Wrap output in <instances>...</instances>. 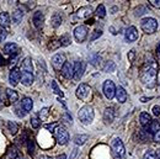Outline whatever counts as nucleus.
Here are the masks:
<instances>
[{
  "label": "nucleus",
  "mask_w": 160,
  "mask_h": 159,
  "mask_svg": "<svg viewBox=\"0 0 160 159\" xmlns=\"http://www.w3.org/2000/svg\"><path fill=\"white\" fill-rule=\"evenodd\" d=\"M77 96H78V99L88 102L92 98V90L88 84H80L77 89Z\"/></svg>",
  "instance_id": "nucleus-4"
},
{
  "label": "nucleus",
  "mask_w": 160,
  "mask_h": 159,
  "mask_svg": "<svg viewBox=\"0 0 160 159\" xmlns=\"http://www.w3.org/2000/svg\"><path fill=\"white\" fill-rule=\"evenodd\" d=\"M32 106H33V101L30 99V98H25V99L22 100V102H21V107H22L26 112L31 111V110H32Z\"/></svg>",
  "instance_id": "nucleus-22"
},
{
  "label": "nucleus",
  "mask_w": 160,
  "mask_h": 159,
  "mask_svg": "<svg viewBox=\"0 0 160 159\" xmlns=\"http://www.w3.org/2000/svg\"><path fill=\"white\" fill-rule=\"evenodd\" d=\"M60 70H62V74H63L64 78H67V79L74 78V67L70 63H67L65 62V64L63 65V68Z\"/></svg>",
  "instance_id": "nucleus-13"
},
{
  "label": "nucleus",
  "mask_w": 160,
  "mask_h": 159,
  "mask_svg": "<svg viewBox=\"0 0 160 159\" xmlns=\"http://www.w3.org/2000/svg\"><path fill=\"white\" fill-rule=\"evenodd\" d=\"M5 37H6V31H4V30L0 27V42L5 40Z\"/></svg>",
  "instance_id": "nucleus-41"
},
{
  "label": "nucleus",
  "mask_w": 160,
  "mask_h": 159,
  "mask_svg": "<svg viewBox=\"0 0 160 159\" xmlns=\"http://www.w3.org/2000/svg\"><path fill=\"white\" fill-rule=\"evenodd\" d=\"M112 149L115 151L116 154H118L120 157L124 156V144L120 138H115L112 141Z\"/></svg>",
  "instance_id": "nucleus-10"
},
{
  "label": "nucleus",
  "mask_w": 160,
  "mask_h": 159,
  "mask_svg": "<svg viewBox=\"0 0 160 159\" xmlns=\"http://www.w3.org/2000/svg\"><path fill=\"white\" fill-rule=\"evenodd\" d=\"M22 18H23V13H22L21 10H15V11L12 13V16H11V19H12V21H14L15 23H20L21 20H22Z\"/></svg>",
  "instance_id": "nucleus-26"
},
{
  "label": "nucleus",
  "mask_w": 160,
  "mask_h": 159,
  "mask_svg": "<svg viewBox=\"0 0 160 159\" xmlns=\"http://www.w3.org/2000/svg\"><path fill=\"white\" fill-rule=\"evenodd\" d=\"M32 60L31 58H25L21 64L20 79L25 86H30L33 83V73H32Z\"/></svg>",
  "instance_id": "nucleus-2"
},
{
  "label": "nucleus",
  "mask_w": 160,
  "mask_h": 159,
  "mask_svg": "<svg viewBox=\"0 0 160 159\" xmlns=\"http://www.w3.org/2000/svg\"><path fill=\"white\" fill-rule=\"evenodd\" d=\"M103 94L107 99H112L116 94V86H115V83L112 80H106L103 83Z\"/></svg>",
  "instance_id": "nucleus-7"
},
{
  "label": "nucleus",
  "mask_w": 160,
  "mask_h": 159,
  "mask_svg": "<svg viewBox=\"0 0 160 159\" xmlns=\"http://www.w3.org/2000/svg\"><path fill=\"white\" fill-rule=\"evenodd\" d=\"M115 95H116V98L118 100V102H121V104H123V102L127 101V91L124 90L123 86H118L116 89V94Z\"/></svg>",
  "instance_id": "nucleus-19"
},
{
  "label": "nucleus",
  "mask_w": 160,
  "mask_h": 159,
  "mask_svg": "<svg viewBox=\"0 0 160 159\" xmlns=\"http://www.w3.org/2000/svg\"><path fill=\"white\" fill-rule=\"evenodd\" d=\"M91 14H92V8L91 6H82V8H80L79 10H78L77 18H79V19H86Z\"/></svg>",
  "instance_id": "nucleus-16"
},
{
  "label": "nucleus",
  "mask_w": 160,
  "mask_h": 159,
  "mask_svg": "<svg viewBox=\"0 0 160 159\" xmlns=\"http://www.w3.org/2000/svg\"><path fill=\"white\" fill-rule=\"evenodd\" d=\"M154 141H155V142H160V130L154 135Z\"/></svg>",
  "instance_id": "nucleus-46"
},
{
  "label": "nucleus",
  "mask_w": 160,
  "mask_h": 159,
  "mask_svg": "<svg viewBox=\"0 0 160 159\" xmlns=\"http://www.w3.org/2000/svg\"><path fill=\"white\" fill-rule=\"evenodd\" d=\"M31 126L33 128H38L41 126V120L37 115H32V117H31Z\"/></svg>",
  "instance_id": "nucleus-28"
},
{
  "label": "nucleus",
  "mask_w": 160,
  "mask_h": 159,
  "mask_svg": "<svg viewBox=\"0 0 160 159\" xmlns=\"http://www.w3.org/2000/svg\"><path fill=\"white\" fill-rule=\"evenodd\" d=\"M86 36H88V28H86V26L80 25V26H78L74 30V37H75V40L78 41V42H84L85 38H86Z\"/></svg>",
  "instance_id": "nucleus-8"
},
{
  "label": "nucleus",
  "mask_w": 160,
  "mask_h": 159,
  "mask_svg": "<svg viewBox=\"0 0 160 159\" xmlns=\"http://www.w3.org/2000/svg\"><path fill=\"white\" fill-rule=\"evenodd\" d=\"M157 52H158V54L160 56V43L158 44V47H157Z\"/></svg>",
  "instance_id": "nucleus-51"
},
{
  "label": "nucleus",
  "mask_w": 160,
  "mask_h": 159,
  "mask_svg": "<svg viewBox=\"0 0 160 159\" xmlns=\"http://www.w3.org/2000/svg\"><path fill=\"white\" fill-rule=\"evenodd\" d=\"M143 11H145V8H144V6H139V8H137V9H136V16H140V15H143V14H144Z\"/></svg>",
  "instance_id": "nucleus-39"
},
{
  "label": "nucleus",
  "mask_w": 160,
  "mask_h": 159,
  "mask_svg": "<svg viewBox=\"0 0 160 159\" xmlns=\"http://www.w3.org/2000/svg\"><path fill=\"white\" fill-rule=\"evenodd\" d=\"M51 86H52L53 91H54L57 95H60V96H63V91L60 90L59 86L57 85V81H56V80H52V81H51Z\"/></svg>",
  "instance_id": "nucleus-30"
},
{
  "label": "nucleus",
  "mask_w": 160,
  "mask_h": 159,
  "mask_svg": "<svg viewBox=\"0 0 160 159\" xmlns=\"http://www.w3.org/2000/svg\"><path fill=\"white\" fill-rule=\"evenodd\" d=\"M153 6H155V8H160V0H152V1H149Z\"/></svg>",
  "instance_id": "nucleus-42"
},
{
  "label": "nucleus",
  "mask_w": 160,
  "mask_h": 159,
  "mask_svg": "<svg viewBox=\"0 0 160 159\" xmlns=\"http://www.w3.org/2000/svg\"><path fill=\"white\" fill-rule=\"evenodd\" d=\"M48 112H49V109L48 107H44V109H42L40 112V120H44L47 116H48Z\"/></svg>",
  "instance_id": "nucleus-36"
},
{
  "label": "nucleus",
  "mask_w": 160,
  "mask_h": 159,
  "mask_svg": "<svg viewBox=\"0 0 160 159\" xmlns=\"http://www.w3.org/2000/svg\"><path fill=\"white\" fill-rule=\"evenodd\" d=\"M15 111H16V115H18L19 117H23V116H25V114H26V111H25L22 107H16V110H15Z\"/></svg>",
  "instance_id": "nucleus-37"
},
{
  "label": "nucleus",
  "mask_w": 160,
  "mask_h": 159,
  "mask_svg": "<svg viewBox=\"0 0 160 159\" xmlns=\"http://www.w3.org/2000/svg\"><path fill=\"white\" fill-rule=\"evenodd\" d=\"M139 121H140V125H142V126H147V125H149V123L152 122L150 115L147 114V112H142V114H140Z\"/></svg>",
  "instance_id": "nucleus-25"
},
{
  "label": "nucleus",
  "mask_w": 160,
  "mask_h": 159,
  "mask_svg": "<svg viewBox=\"0 0 160 159\" xmlns=\"http://www.w3.org/2000/svg\"><path fill=\"white\" fill-rule=\"evenodd\" d=\"M115 119V112H113V109L112 107H107L103 112V121L106 125H110L112 123V121Z\"/></svg>",
  "instance_id": "nucleus-18"
},
{
  "label": "nucleus",
  "mask_w": 160,
  "mask_h": 159,
  "mask_svg": "<svg viewBox=\"0 0 160 159\" xmlns=\"http://www.w3.org/2000/svg\"><path fill=\"white\" fill-rule=\"evenodd\" d=\"M62 21H63L62 15H60L59 13H56V14L52 16V19H51V23H52L53 27H58V26H60Z\"/></svg>",
  "instance_id": "nucleus-24"
},
{
  "label": "nucleus",
  "mask_w": 160,
  "mask_h": 159,
  "mask_svg": "<svg viewBox=\"0 0 160 159\" xmlns=\"http://www.w3.org/2000/svg\"><path fill=\"white\" fill-rule=\"evenodd\" d=\"M58 47H60V41L59 40H53L51 43H48V48H49L51 51H54V49H57Z\"/></svg>",
  "instance_id": "nucleus-31"
},
{
  "label": "nucleus",
  "mask_w": 160,
  "mask_h": 159,
  "mask_svg": "<svg viewBox=\"0 0 160 159\" xmlns=\"http://www.w3.org/2000/svg\"><path fill=\"white\" fill-rule=\"evenodd\" d=\"M133 57H134V51H131V54H128V58L133 59Z\"/></svg>",
  "instance_id": "nucleus-48"
},
{
  "label": "nucleus",
  "mask_w": 160,
  "mask_h": 159,
  "mask_svg": "<svg viewBox=\"0 0 160 159\" xmlns=\"http://www.w3.org/2000/svg\"><path fill=\"white\" fill-rule=\"evenodd\" d=\"M140 27L145 33H154L158 28V22L153 18H145L140 22Z\"/></svg>",
  "instance_id": "nucleus-5"
},
{
  "label": "nucleus",
  "mask_w": 160,
  "mask_h": 159,
  "mask_svg": "<svg viewBox=\"0 0 160 159\" xmlns=\"http://www.w3.org/2000/svg\"><path fill=\"white\" fill-rule=\"evenodd\" d=\"M38 159H52V157H48V156H41Z\"/></svg>",
  "instance_id": "nucleus-50"
},
{
  "label": "nucleus",
  "mask_w": 160,
  "mask_h": 159,
  "mask_svg": "<svg viewBox=\"0 0 160 159\" xmlns=\"http://www.w3.org/2000/svg\"><path fill=\"white\" fill-rule=\"evenodd\" d=\"M57 159H67V156L65 154H60V156L57 157Z\"/></svg>",
  "instance_id": "nucleus-49"
},
{
  "label": "nucleus",
  "mask_w": 160,
  "mask_h": 159,
  "mask_svg": "<svg viewBox=\"0 0 160 159\" xmlns=\"http://www.w3.org/2000/svg\"><path fill=\"white\" fill-rule=\"evenodd\" d=\"M64 64H65V56H64L63 53H58V54H56V56L52 58V65H53L57 70H60Z\"/></svg>",
  "instance_id": "nucleus-9"
},
{
  "label": "nucleus",
  "mask_w": 160,
  "mask_h": 159,
  "mask_svg": "<svg viewBox=\"0 0 160 159\" xmlns=\"http://www.w3.org/2000/svg\"><path fill=\"white\" fill-rule=\"evenodd\" d=\"M157 157H158V159H160V149L158 151V153H157Z\"/></svg>",
  "instance_id": "nucleus-53"
},
{
  "label": "nucleus",
  "mask_w": 160,
  "mask_h": 159,
  "mask_svg": "<svg viewBox=\"0 0 160 159\" xmlns=\"http://www.w3.org/2000/svg\"><path fill=\"white\" fill-rule=\"evenodd\" d=\"M6 95H8V100H9L11 104L16 102L18 99H19L18 93H16L15 90H12V89H6Z\"/></svg>",
  "instance_id": "nucleus-23"
},
{
  "label": "nucleus",
  "mask_w": 160,
  "mask_h": 159,
  "mask_svg": "<svg viewBox=\"0 0 160 159\" xmlns=\"http://www.w3.org/2000/svg\"><path fill=\"white\" fill-rule=\"evenodd\" d=\"M9 81H10V84H11L12 86L18 85V83L20 81V70H19L18 68H14V69L10 72V74H9Z\"/></svg>",
  "instance_id": "nucleus-14"
},
{
  "label": "nucleus",
  "mask_w": 160,
  "mask_h": 159,
  "mask_svg": "<svg viewBox=\"0 0 160 159\" xmlns=\"http://www.w3.org/2000/svg\"><path fill=\"white\" fill-rule=\"evenodd\" d=\"M157 77H158V64L154 60L147 62L140 72V79L144 85L153 88L157 84Z\"/></svg>",
  "instance_id": "nucleus-1"
},
{
  "label": "nucleus",
  "mask_w": 160,
  "mask_h": 159,
  "mask_svg": "<svg viewBox=\"0 0 160 159\" xmlns=\"http://www.w3.org/2000/svg\"><path fill=\"white\" fill-rule=\"evenodd\" d=\"M153 114H154L155 116H160V107L158 105L153 106Z\"/></svg>",
  "instance_id": "nucleus-40"
},
{
  "label": "nucleus",
  "mask_w": 160,
  "mask_h": 159,
  "mask_svg": "<svg viewBox=\"0 0 160 159\" xmlns=\"http://www.w3.org/2000/svg\"><path fill=\"white\" fill-rule=\"evenodd\" d=\"M160 130V123L159 121H152L150 123H149V126H148V128H147V131H148V133H157L158 131Z\"/></svg>",
  "instance_id": "nucleus-21"
},
{
  "label": "nucleus",
  "mask_w": 160,
  "mask_h": 159,
  "mask_svg": "<svg viewBox=\"0 0 160 159\" xmlns=\"http://www.w3.org/2000/svg\"><path fill=\"white\" fill-rule=\"evenodd\" d=\"M63 120H65V122H72V116H69V114H65V115H63Z\"/></svg>",
  "instance_id": "nucleus-44"
},
{
  "label": "nucleus",
  "mask_w": 160,
  "mask_h": 159,
  "mask_svg": "<svg viewBox=\"0 0 160 159\" xmlns=\"http://www.w3.org/2000/svg\"><path fill=\"white\" fill-rule=\"evenodd\" d=\"M84 63L82 62H75L74 64V79L80 80V78L82 77V73H84Z\"/></svg>",
  "instance_id": "nucleus-15"
},
{
  "label": "nucleus",
  "mask_w": 160,
  "mask_h": 159,
  "mask_svg": "<svg viewBox=\"0 0 160 159\" xmlns=\"http://www.w3.org/2000/svg\"><path fill=\"white\" fill-rule=\"evenodd\" d=\"M4 53L8 54V56H10V57L18 56V53H19V47H18V44H15V43H6V44L4 46Z\"/></svg>",
  "instance_id": "nucleus-11"
},
{
  "label": "nucleus",
  "mask_w": 160,
  "mask_h": 159,
  "mask_svg": "<svg viewBox=\"0 0 160 159\" xmlns=\"http://www.w3.org/2000/svg\"><path fill=\"white\" fill-rule=\"evenodd\" d=\"M142 101H143V102H147V100H148V98H142Z\"/></svg>",
  "instance_id": "nucleus-52"
},
{
  "label": "nucleus",
  "mask_w": 160,
  "mask_h": 159,
  "mask_svg": "<svg viewBox=\"0 0 160 159\" xmlns=\"http://www.w3.org/2000/svg\"><path fill=\"white\" fill-rule=\"evenodd\" d=\"M95 14H96V16H98V18H101V19H102V18H105V15H106V10H105V6H103L102 4L98 6V9H96V13H95Z\"/></svg>",
  "instance_id": "nucleus-29"
},
{
  "label": "nucleus",
  "mask_w": 160,
  "mask_h": 159,
  "mask_svg": "<svg viewBox=\"0 0 160 159\" xmlns=\"http://www.w3.org/2000/svg\"><path fill=\"white\" fill-rule=\"evenodd\" d=\"M8 157H9L10 159L18 158V151H16V148H15V147H11V148L9 149V152H8Z\"/></svg>",
  "instance_id": "nucleus-34"
},
{
  "label": "nucleus",
  "mask_w": 160,
  "mask_h": 159,
  "mask_svg": "<svg viewBox=\"0 0 160 159\" xmlns=\"http://www.w3.org/2000/svg\"><path fill=\"white\" fill-rule=\"evenodd\" d=\"M1 64H2V65H4V64H6V60L4 59V58L1 57V54H0V65H1Z\"/></svg>",
  "instance_id": "nucleus-47"
},
{
  "label": "nucleus",
  "mask_w": 160,
  "mask_h": 159,
  "mask_svg": "<svg viewBox=\"0 0 160 159\" xmlns=\"http://www.w3.org/2000/svg\"><path fill=\"white\" fill-rule=\"evenodd\" d=\"M57 127V123H53V125H46V128L47 130H51V131H53V128H56Z\"/></svg>",
  "instance_id": "nucleus-45"
},
{
  "label": "nucleus",
  "mask_w": 160,
  "mask_h": 159,
  "mask_svg": "<svg viewBox=\"0 0 160 159\" xmlns=\"http://www.w3.org/2000/svg\"><path fill=\"white\" fill-rule=\"evenodd\" d=\"M54 138L62 146L63 144H67L68 141H69V133H68V131L64 127L58 126V127L54 128Z\"/></svg>",
  "instance_id": "nucleus-6"
},
{
  "label": "nucleus",
  "mask_w": 160,
  "mask_h": 159,
  "mask_svg": "<svg viewBox=\"0 0 160 159\" xmlns=\"http://www.w3.org/2000/svg\"><path fill=\"white\" fill-rule=\"evenodd\" d=\"M33 25L36 26V28H41L42 26H43V22H44V16H43V14L41 13V11H36L35 14H33Z\"/></svg>",
  "instance_id": "nucleus-17"
},
{
  "label": "nucleus",
  "mask_w": 160,
  "mask_h": 159,
  "mask_svg": "<svg viewBox=\"0 0 160 159\" xmlns=\"http://www.w3.org/2000/svg\"><path fill=\"white\" fill-rule=\"evenodd\" d=\"M0 26L1 28H8L10 26V16L8 13H0Z\"/></svg>",
  "instance_id": "nucleus-20"
},
{
  "label": "nucleus",
  "mask_w": 160,
  "mask_h": 159,
  "mask_svg": "<svg viewBox=\"0 0 160 159\" xmlns=\"http://www.w3.org/2000/svg\"><path fill=\"white\" fill-rule=\"evenodd\" d=\"M60 46H63V47H65V46H69V43H70V38L65 35V36H63L62 38H60Z\"/></svg>",
  "instance_id": "nucleus-35"
},
{
  "label": "nucleus",
  "mask_w": 160,
  "mask_h": 159,
  "mask_svg": "<svg viewBox=\"0 0 160 159\" xmlns=\"http://www.w3.org/2000/svg\"><path fill=\"white\" fill-rule=\"evenodd\" d=\"M124 37H126V40L128 41V42L136 41L138 38V31H137V28L134 26H129L126 30V32H124Z\"/></svg>",
  "instance_id": "nucleus-12"
},
{
  "label": "nucleus",
  "mask_w": 160,
  "mask_h": 159,
  "mask_svg": "<svg viewBox=\"0 0 160 159\" xmlns=\"http://www.w3.org/2000/svg\"><path fill=\"white\" fill-rule=\"evenodd\" d=\"M28 149H30V153L32 154L33 153V142H32V139L28 141Z\"/></svg>",
  "instance_id": "nucleus-43"
},
{
  "label": "nucleus",
  "mask_w": 160,
  "mask_h": 159,
  "mask_svg": "<svg viewBox=\"0 0 160 159\" xmlns=\"http://www.w3.org/2000/svg\"><path fill=\"white\" fill-rule=\"evenodd\" d=\"M143 159H158V157H157V153H155L153 149H149V151L144 154V158Z\"/></svg>",
  "instance_id": "nucleus-33"
},
{
  "label": "nucleus",
  "mask_w": 160,
  "mask_h": 159,
  "mask_svg": "<svg viewBox=\"0 0 160 159\" xmlns=\"http://www.w3.org/2000/svg\"><path fill=\"white\" fill-rule=\"evenodd\" d=\"M94 109L91 106H84L81 107L78 112V117L82 125H90L94 121Z\"/></svg>",
  "instance_id": "nucleus-3"
},
{
  "label": "nucleus",
  "mask_w": 160,
  "mask_h": 159,
  "mask_svg": "<svg viewBox=\"0 0 160 159\" xmlns=\"http://www.w3.org/2000/svg\"><path fill=\"white\" fill-rule=\"evenodd\" d=\"M8 127H9L10 132H11V135H16V132H18V126H16L15 122H12V121L8 122Z\"/></svg>",
  "instance_id": "nucleus-32"
},
{
  "label": "nucleus",
  "mask_w": 160,
  "mask_h": 159,
  "mask_svg": "<svg viewBox=\"0 0 160 159\" xmlns=\"http://www.w3.org/2000/svg\"><path fill=\"white\" fill-rule=\"evenodd\" d=\"M88 139H89V136H88V135H78V136H75L74 142H75L78 146H81V144H84Z\"/></svg>",
  "instance_id": "nucleus-27"
},
{
  "label": "nucleus",
  "mask_w": 160,
  "mask_h": 159,
  "mask_svg": "<svg viewBox=\"0 0 160 159\" xmlns=\"http://www.w3.org/2000/svg\"><path fill=\"white\" fill-rule=\"evenodd\" d=\"M101 35H102V31H99V30H96V31H94V33H92V36L90 37V40H91V41L96 40L98 37H100Z\"/></svg>",
  "instance_id": "nucleus-38"
}]
</instances>
